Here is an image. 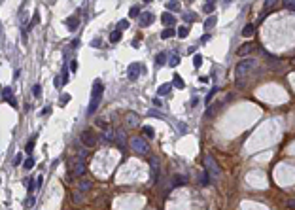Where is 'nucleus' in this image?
<instances>
[{"instance_id": "c03bdc74", "label": "nucleus", "mask_w": 295, "mask_h": 210, "mask_svg": "<svg viewBox=\"0 0 295 210\" xmlns=\"http://www.w3.org/2000/svg\"><path fill=\"white\" fill-rule=\"evenodd\" d=\"M178 129H180V133H187V125H184V123H178Z\"/></svg>"}, {"instance_id": "7ed1b4c3", "label": "nucleus", "mask_w": 295, "mask_h": 210, "mask_svg": "<svg viewBox=\"0 0 295 210\" xmlns=\"http://www.w3.org/2000/svg\"><path fill=\"white\" fill-rule=\"evenodd\" d=\"M129 144H131V150H134L140 155H146L148 152H150V146H148L146 138H142V136H133Z\"/></svg>"}, {"instance_id": "20e7f679", "label": "nucleus", "mask_w": 295, "mask_h": 210, "mask_svg": "<svg viewBox=\"0 0 295 210\" xmlns=\"http://www.w3.org/2000/svg\"><path fill=\"white\" fill-rule=\"evenodd\" d=\"M204 170L210 174V178H219V174H221V170H219V167H218V163L214 161V157L212 155H206L204 157Z\"/></svg>"}, {"instance_id": "9d476101", "label": "nucleus", "mask_w": 295, "mask_h": 210, "mask_svg": "<svg viewBox=\"0 0 295 210\" xmlns=\"http://www.w3.org/2000/svg\"><path fill=\"white\" fill-rule=\"evenodd\" d=\"M2 100H4V102H10L12 106H15L13 89H12V87H2Z\"/></svg>"}, {"instance_id": "dca6fc26", "label": "nucleus", "mask_w": 295, "mask_h": 210, "mask_svg": "<svg viewBox=\"0 0 295 210\" xmlns=\"http://www.w3.org/2000/svg\"><path fill=\"white\" fill-rule=\"evenodd\" d=\"M199 182H201V185H210V184H212V178H210V174H208L206 170H203L201 176H199Z\"/></svg>"}, {"instance_id": "1a4fd4ad", "label": "nucleus", "mask_w": 295, "mask_h": 210, "mask_svg": "<svg viewBox=\"0 0 295 210\" xmlns=\"http://www.w3.org/2000/svg\"><path fill=\"white\" fill-rule=\"evenodd\" d=\"M85 174V161L83 157H80L76 163H74V169H72V176H82Z\"/></svg>"}, {"instance_id": "09e8293b", "label": "nucleus", "mask_w": 295, "mask_h": 210, "mask_svg": "<svg viewBox=\"0 0 295 210\" xmlns=\"http://www.w3.org/2000/svg\"><path fill=\"white\" fill-rule=\"evenodd\" d=\"M91 45H93V48H101V40H98V38H96V40H93V42H91Z\"/></svg>"}, {"instance_id": "49530a36", "label": "nucleus", "mask_w": 295, "mask_h": 210, "mask_svg": "<svg viewBox=\"0 0 295 210\" xmlns=\"http://www.w3.org/2000/svg\"><path fill=\"white\" fill-rule=\"evenodd\" d=\"M286 8L291 10V12H295V2H286Z\"/></svg>"}, {"instance_id": "8fccbe9b", "label": "nucleus", "mask_w": 295, "mask_h": 210, "mask_svg": "<svg viewBox=\"0 0 295 210\" xmlns=\"http://www.w3.org/2000/svg\"><path fill=\"white\" fill-rule=\"evenodd\" d=\"M153 106H155V108H161L163 104H161V100H159V99H153Z\"/></svg>"}, {"instance_id": "ea45409f", "label": "nucleus", "mask_w": 295, "mask_h": 210, "mask_svg": "<svg viewBox=\"0 0 295 210\" xmlns=\"http://www.w3.org/2000/svg\"><path fill=\"white\" fill-rule=\"evenodd\" d=\"M23 167H25V169H27V170H30V169L34 167V159H32V157H29L27 161H25V165H23Z\"/></svg>"}, {"instance_id": "0eeeda50", "label": "nucleus", "mask_w": 295, "mask_h": 210, "mask_svg": "<svg viewBox=\"0 0 295 210\" xmlns=\"http://www.w3.org/2000/svg\"><path fill=\"white\" fill-rule=\"evenodd\" d=\"M153 21H155V15L152 12H142V15L138 17V25L140 27H150Z\"/></svg>"}, {"instance_id": "f704fd0d", "label": "nucleus", "mask_w": 295, "mask_h": 210, "mask_svg": "<svg viewBox=\"0 0 295 210\" xmlns=\"http://www.w3.org/2000/svg\"><path fill=\"white\" fill-rule=\"evenodd\" d=\"M61 80H63V83H64V85L68 83V66H66V64L63 66V76H61Z\"/></svg>"}, {"instance_id": "423d86ee", "label": "nucleus", "mask_w": 295, "mask_h": 210, "mask_svg": "<svg viewBox=\"0 0 295 210\" xmlns=\"http://www.w3.org/2000/svg\"><path fill=\"white\" fill-rule=\"evenodd\" d=\"M80 138H82V142H83V146L85 148H95L96 146V142H98V138H96V134L93 133V131H83L82 134H80Z\"/></svg>"}, {"instance_id": "c9c22d12", "label": "nucleus", "mask_w": 295, "mask_h": 210, "mask_svg": "<svg viewBox=\"0 0 295 210\" xmlns=\"http://www.w3.org/2000/svg\"><path fill=\"white\" fill-rule=\"evenodd\" d=\"M168 64H170V66H178V64H180V57H178V55H172V57L168 59Z\"/></svg>"}, {"instance_id": "864d4df0", "label": "nucleus", "mask_w": 295, "mask_h": 210, "mask_svg": "<svg viewBox=\"0 0 295 210\" xmlns=\"http://www.w3.org/2000/svg\"><path fill=\"white\" fill-rule=\"evenodd\" d=\"M42 114H51V108H49V106H45V108L42 110Z\"/></svg>"}, {"instance_id": "4be33fe9", "label": "nucleus", "mask_w": 295, "mask_h": 210, "mask_svg": "<svg viewBox=\"0 0 295 210\" xmlns=\"http://www.w3.org/2000/svg\"><path fill=\"white\" fill-rule=\"evenodd\" d=\"M174 34H178V30H174V29H165V30L161 32V38L166 40V38H172Z\"/></svg>"}, {"instance_id": "aec40b11", "label": "nucleus", "mask_w": 295, "mask_h": 210, "mask_svg": "<svg viewBox=\"0 0 295 210\" xmlns=\"http://www.w3.org/2000/svg\"><path fill=\"white\" fill-rule=\"evenodd\" d=\"M165 63H166V53H163V51L157 53V55H155V64H157V66H163Z\"/></svg>"}, {"instance_id": "4468645a", "label": "nucleus", "mask_w": 295, "mask_h": 210, "mask_svg": "<svg viewBox=\"0 0 295 210\" xmlns=\"http://www.w3.org/2000/svg\"><path fill=\"white\" fill-rule=\"evenodd\" d=\"M170 89H174V85H172V83H163V85L157 89V95H159V97H165V95H168V93H170Z\"/></svg>"}, {"instance_id": "e433bc0d", "label": "nucleus", "mask_w": 295, "mask_h": 210, "mask_svg": "<svg viewBox=\"0 0 295 210\" xmlns=\"http://www.w3.org/2000/svg\"><path fill=\"white\" fill-rule=\"evenodd\" d=\"M201 64H203V57H201V55H195V57H193V66L199 68Z\"/></svg>"}, {"instance_id": "bb28decb", "label": "nucleus", "mask_w": 295, "mask_h": 210, "mask_svg": "<svg viewBox=\"0 0 295 210\" xmlns=\"http://www.w3.org/2000/svg\"><path fill=\"white\" fill-rule=\"evenodd\" d=\"M216 10V4L214 2H204V6H203V12L204 13H212Z\"/></svg>"}, {"instance_id": "9b49d317", "label": "nucleus", "mask_w": 295, "mask_h": 210, "mask_svg": "<svg viewBox=\"0 0 295 210\" xmlns=\"http://www.w3.org/2000/svg\"><path fill=\"white\" fill-rule=\"evenodd\" d=\"M66 27H68V30H78L80 29V17L78 15H70V17H66Z\"/></svg>"}, {"instance_id": "2f4dec72", "label": "nucleus", "mask_w": 295, "mask_h": 210, "mask_svg": "<svg viewBox=\"0 0 295 210\" xmlns=\"http://www.w3.org/2000/svg\"><path fill=\"white\" fill-rule=\"evenodd\" d=\"M148 115H150V118H159V119H165V115H163L161 112H157V110H148Z\"/></svg>"}, {"instance_id": "58836bf2", "label": "nucleus", "mask_w": 295, "mask_h": 210, "mask_svg": "<svg viewBox=\"0 0 295 210\" xmlns=\"http://www.w3.org/2000/svg\"><path fill=\"white\" fill-rule=\"evenodd\" d=\"M216 93H218V87H212V89H210V93H208V95H206V99H204V100H206V104H208V102L212 100V97L216 95Z\"/></svg>"}, {"instance_id": "72a5a7b5", "label": "nucleus", "mask_w": 295, "mask_h": 210, "mask_svg": "<svg viewBox=\"0 0 295 210\" xmlns=\"http://www.w3.org/2000/svg\"><path fill=\"white\" fill-rule=\"evenodd\" d=\"M32 95H34L36 99H40V97H42V87H40L38 83H36V85H32Z\"/></svg>"}, {"instance_id": "6ab92c4d", "label": "nucleus", "mask_w": 295, "mask_h": 210, "mask_svg": "<svg viewBox=\"0 0 295 210\" xmlns=\"http://www.w3.org/2000/svg\"><path fill=\"white\" fill-rule=\"evenodd\" d=\"M125 29H129V21H127V19H121V21H117V25H115V30L123 32Z\"/></svg>"}, {"instance_id": "603ef678", "label": "nucleus", "mask_w": 295, "mask_h": 210, "mask_svg": "<svg viewBox=\"0 0 295 210\" xmlns=\"http://www.w3.org/2000/svg\"><path fill=\"white\" fill-rule=\"evenodd\" d=\"M27 204H29V206H32V204H34V197H32V195L29 197V201H27Z\"/></svg>"}, {"instance_id": "79ce46f5", "label": "nucleus", "mask_w": 295, "mask_h": 210, "mask_svg": "<svg viewBox=\"0 0 295 210\" xmlns=\"http://www.w3.org/2000/svg\"><path fill=\"white\" fill-rule=\"evenodd\" d=\"M59 102H61V106H64L66 102H70V95H66V93H64V95H61V99H59Z\"/></svg>"}, {"instance_id": "5701e85b", "label": "nucleus", "mask_w": 295, "mask_h": 210, "mask_svg": "<svg viewBox=\"0 0 295 210\" xmlns=\"http://www.w3.org/2000/svg\"><path fill=\"white\" fill-rule=\"evenodd\" d=\"M254 30H255L254 25H246V27L242 29V36H244V38H250V36L254 34Z\"/></svg>"}, {"instance_id": "412c9836", "label": "nucleus", "mask_w": 295, "mask_h": 210, "mask_svg": "<svg viewBox=\"0 0 295 210\" xmlns=\"http://www.w3.org/2000/svg\"><path fill=\"white\" fill-rule=\"evenodd\" d=\"M185 182H187V178H185V176L176 174V176H174V182H172V188H174V185H184Z\"/></svg>"}, {"instance_id": "f03ea898", "label": "nucleus", "mask_w": 295, "mask_h": 210, "mask_svg": "<svg viewBox=\"0 0 295 210\" xmlns=\"http://www.w3.org/2000/svg\"><path fill=\"white\" fill-rule=\"evenodd\" d=\"M254 64H255L254 59H246V61H240V63L236 64V68H235V78H236V85H238V87H242V78L254 68Z\"/></svg>"}, {"instance_id": "f3484780", "label": "nucleus", "mask_w": 295, "mask_h": 210, "mask_svg": "<svg viewBox=\"0 0 295 210\" xmlns=\"http://www.w3.org/2000/svg\"><path fill=\"white\" fill-rule=\"evenodd\" d=\"M252 49H254L252 44H244V45H240V48H238V55H248Z\"/></svg>"}, {"instance_id": "c756f323", "label": "nucleus", "mask_w": 295, "mask_h": 210, "mask_svg": "<svg viewBox=\"0 0 295 210\" xmlns=\"http://www.w3.org/2000/svg\"><path fill=\"white\" fill-rule=\"evenodd\" d=\"M129 15L131 17H140L142 13H140V6H133L131 10H129Z\"/></svg>"}, {"instance_id": "a19ab883", "label": "nucleus", "mask_w": 295, "mask_h": 210, "mask_svg": "<svg viewBox=\"0 0 295 210\" xmlns=\"http://www.w3.org/2000/svg\"><path fill=\"white\" fill-rule=\"evenodd\" d=\"M91 188V182H87V180H83L82 184H80V191H87Z\"/></svg>"}, {"instance_id": "c85d7f7f", "label": "nucleus", "mask_w": 295, "mask_h": 210, "mask_svg": "<svg viewBox=\"0 0 295 210\" xmlns=\"http://www.w3.org/2000/svg\"><path fill=\"white\" fill-rule=\"evenodd\" d=\"M34 142H36V136L34 138H30L29 142H27V146H25V152L27 153H32V148H34Z\"/></svg>"}, {"instance_id": "ddd939ff", "label": "nucleus", "mask_w": 295, "mask_h": 210, "mask_svg": "<svg viewBox=\"0 0 295 210\" xmlns=\"http://www.w3.org/2000/svg\"><path fill=\"white\" fill-rule=\"evenodd\" d=\"M115 144L119 146V150L125 152V133H123V131H117V133H115Z\"/></svg>"}, {"instance_id": "473e14b6", "label": "nucleus", "mask_w": 295, "mask_h": 210, "mask_svg": "<svg viewBox=\"0 0 295 210\" xmlns=\"http://www.w3.org/2000/svg\"><path fill=\"white\" fill-rule=\"evenodd\" d=\"M165 6H166V10H168V12H176V10L180 8V2H166Z\"/></svg>"}, {"instance_id": "393cba45", "label": "nucleus", "mask_w": 295, "mask_h": 210, "mask_svg": "<svg viewBox=\"0 0 295 210\" xmlns=\"http://www.w3.org/2000/svg\"><path fill=\"white\" fill-rule=\"evenodd\" d=\"M172 85L178 87V89H184V80H182L178 74H174V78H172Z\"/></svg>"}, {"instance_id": "b1692460", "label": "nucleus", "mask_w": 295, "mask_h": 210, "mask_svg": "<svg viewBox=\"0 0 295 210\" xmlns=\"http://www.w3.org/2000/svg\"><path fill=\"white\" fill-rule=\"evenodd\" d=\"M216 21H218V19H216V15H210V17L204 21V29H208V30H210L212 27H216Z\"/></svg>"}, {"instance_id": "39448f33", "label": "nucleus", "mask_w": 295, "mask_h": 210, "mask_svg": "<svg viewBox=\"0 0 295 210\" xmlns=\"http://www.w3.org/2000/svg\"><path fill=\"white\" fill-rule=\"evenodd\" d=\"M144 72H146L144 64H140V63H133V64H129V68H127V78H129L131 82H134V80H138V76H142Z\"/></svg>"}, {"instance_id": "a18cd8bd", "label": "nucleus", "mask_w": 295, "mask_h": 210, "mask_svg": "<svg viewBox=\"0 0 295 210\" xmlns=\"http://www.w3.org/2000/svg\"><path fill=\"white\" fill-rule=\"evenodd\" d=\"M70 70H72V72H76V70H78V63H76V61L70 63Z\"/></svg>"}, {"instance_id": "3c124183", "label": "nucleus", "mask_w": 295, "mask_h": 210, "mask_svg": "<svg viewBox=\"0 0 295 210\" xmlns=\"http://www.w3.org/2000/svg\"><path fill=\"white\" fill-rule=\"evenodd\" d=\"M208 40H210V36H208V34H204V36L201 38V44H204V42H208Z\"/></svg>"}, {"instance_id": "a878e982", "label": "nucleus", "mask_w": 295, "mask_h": 210, "mask_svg": "<svg viewBox=\"0 0 295 210\" xmlns=\"http://www.w3.org/2000/svg\"><path fill=\"white\" fill-rule=\"evenodd\" d=\"M72 201H74V204H80V203H83V193L82 191H76L72 195Z\"/></svg>"}, {"instance_id": "37998d69", "label": "nucleus", "mask_w": 295, "mask_h": 210, "mask_svg": "<svg viewBox=\"0 0 295 210\" xmlns=\"http://www.w3.org/2000/svg\"><path fill=\"white\" fill-rule=\"evenodd\" d=\"M40 23V15L38 13H34V17H32V21H30V27H34V25H38Z\"/></svg>"}, {"instance_id": "4c0bfd02", "label": "nucleus", "mask_w": 295, "mask_h": 210, "mask_svg": "<svg viewBox=\"0 0 295 210\" xmlns=\"http://www.w3.org/2000/svg\"><path fill=\"white\" fill-rule=\"evenodd\" d=\"M187 34H189V29H187V27H180V29H178V36H180V38H185Z\"/></svg>"}, {"instance_id": "2eb2a0df", "label": "nucleus", "mask_w": 295, "mask_h": 210, "mask_svg": "<svg viewBox=\"0 0 295 210\" xmlns=\"http://www.w3.org/2000/svg\"><path fill=\"white\" fill-rule=\"evenodd\" d=\"M127 119H129V121H127L129 127H136V125L140 123V121H138V115H136L134 112H129V114H127Z\"/></svg>"}, {"instance_id": "f257e3e1", "label": "nucleus", "mask_w": 295, "mask_h": 210, "mask_svg": "<svg viewBox=\"0 0 295 210\" xmlns=\"http://www.w3.org/2000/svg\"><path fill=\"white\" fill-rule=\"evenodd\" d=\"M102 93H104V85L101 80H95L93 83V91H91V102H89V108H87V114L93 115L95 110L98 108V104H101V99H102Z\"/></svg>"}, {"instance_id": "cd10ccee", "label": "nucleus", "mask_w": 295, "mask_h": 210, "mask_svg": "<svg viewBox=\"0 0 295 210\" xmlns=\"http://www.w3.org/2000/svg\"><path fill=\"white\" fill-rule=\"evenodd\" d=\"M184 21L185 23H193V21H197V15L193 12H187V13H184Z\"/></svg>"}, {"instance_id": "5fc2aeb1", "label": "nucleus", "mask_w": 295, "mask_h": 210, "mask_svg": "<svg viewBox=\"0 0 295 210\" xmlns=\"http://www.w3.org/2000/svg\"><path fill=\"white\" fill-rule=\"evenodd\" d=\"M288 206H289V208H295V199H293V201H288Z\"/></svg>"}, {"instance_id": "f8f14e48", "label": "nucleus", "mask_w": 295, "mask_h": 210, "mask_svg": "<svg viewBox=\"0 0 295 210\" xmlns=\"http://www.w3.org/2000/svg\"><path fill=\"white\" fill-rule=\"evenodd\" d=\"M161 21H163L165 25H166V29H170V27H174V25H176V17L172 15V13H163Z\"/></svg>"}, {"instance_id": "a211bd4d", "label": "nucleus", "mask_w": 295, "mask_h": 210, "mask_svg": "<svg viewBox=\"0 0 295 210\" xmlns=\"http://www.w3.org/2000/svg\"><path fill=\"white\" fill-rule=\"evenodd\" d=\"M142 133L146 134V138H153V136H155V131H153V127H150V125H144V127H142Z\"/></svg>"}, {"instance_id": "de8ad7c7", "label": "nucleus", "mask_w": 295, "mask_h": 210, "mask_svg": "<svg viewBox=\"0 0 295 210\" xmlns=\"http://www.w3.org/2000/svg\"><path fill=\"white\" fill-rule=\"evenodd\" d=\"M21 161H23V155L17 153V155H15V165H21Z\"/></svg>"}, {"instance_id": "7c9ffc66", "label": "nucleus", "mask_w": 295, "mask_h": 210, "mask_svg": "<svg viewBox=\"0 0 295 210\" xmlns=\"http://www.w3.org/2000/svg\"><path fill=\"white\" fill-rule=\"evenodd\" d=\"M121 40V32L119 30H112L110 32V42H119Z\"/></svg>"}, {"instance_id": "6e6552de", "label": "nucleus", "mask_w": 295, "mask_h": 210, "mask_svg": "<svg viewBox=\"0 0 295 210\" xmlns=\"http://www.w3.org/2000/svg\"><path fill=\"white\" fill-rule=\"evenodd\" d=\"M150 167H152V182L159 184V159L152 157L150 159Z\"/></svg>"}]
</instances>
